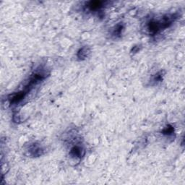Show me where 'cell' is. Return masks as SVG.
I'll list each match as a JSON object with an SVG mask.
<instances>
[{"label": "cell", "mask_w": 185, "mask_h": 185, "mask_svg": "<svg viewBox=\"0 0 185 185\" xmlns=\"http://www.w3.org/2000/svg\"><path fill=\"white\" fill-rule=\"evenodd\" d=\"M177 18L178 16L176 14H170L166 15L160 19H150L146 22L145 28L150 35L156 36L162 30L171 26Z\"/></svg>", "instance_id": "1"}, {"label": "cell", "mask_w": 185, "mask_h": 185, "mask_svg": "<svg viewBox=\"0 0 185 185\" xmlns=\"http://www.w3.org/2000/svg\"><path fill=\"white\" fill-rule=\"evenodd\" d=\"M107 3V2L103 1L87 2L85 5V8L91 12H101L102 9L105 7Z\"/></svg>", "instance_id": "2"}, {"label": "cell", "mask_w": 185, "mask_h": 185, "mask_svg": "<svg viewBox=\"0 0 185 185\" xmlns=\"http://www.w3.org/2000/svg\"><path fill=\"white\" fill-rule=\"evenodd\" d=\"M69 155L72 157L80 158L85 155V150L82 145H80V144H77L71 148L69 151Z\"/></svg>", "instance_id": "3"}, {"label": "cell", "mask_w": 185, "mask_h": 185, "mask_svg": "<svg viewBox=\"0 0 185 185\" xmlns=\"http://www.w3.org/2000/svg\"><path fill=\"white\" fill-rule=\"evenodd\" d=\"M43 148L41 146L38 145H33L31 146L30 148V152L31 153L32 156H41L43 154Z\"/></svg>", "instance_id": "4"}, {"label": "cell", "mask_w": 185, "mask_h": 185, "mask_svg": "<svg viewBox=\"0 0 185 185\" xmlns=\"http://www.w3.org/2000/svg\"><path fill=\"white\" fill-rule=\"evenodd\" d=\"M123 30H124V25L123 24H118L114 27L113 31H112V36L115 38L120 37L122 35Z\"/></svg>", "instance_id": "5"}, {"label": "cell", "mask_w": 185, "mask_h": 185, "mask_svg": "<svg viewBox=\"0 0 185 185\" xmlns=\"http://www.w3.org/2000/svg\"><path fill=\"white\" fill-rule=\"evenodd\" d=\"M89 52H90V51H89L88 48H87V47L82 48L79 51V52H78V58H80L81 59H85L86 57H88V54Z\"/></svg>", "instance_id": "6"}, {"label": "cell", "mask_w": 185, "mask_h": 185, "mask_svg": "<svg viewBox=\"0 0 185 185\" xmlns=\"http://www.w3.org/2000/svg\"><path fill=\"white\" fill-rule=\"evenodd\" d=\"M173 133H174V128H173V127L170 126V125H169V126H167L163 130V135H168V136L172 135V134H173Z\"/></svg>", "instance_id": "7"}, {"label": "cell", "mask_w": 185, "mask_h": 185, "mask_svg": "<svg viewBox=\"0 0 185 185\" xmlns=\"http://www.w3.org/2000/svg\"><path fill=\"white\" fill-rule=\"evenodd\" d=\"M161 80H162V74H161V72H158V74H156V75L153 78V81L155 82H160L161 81Z\"/></svg>", "instance_id": "8"}]
</instances>
